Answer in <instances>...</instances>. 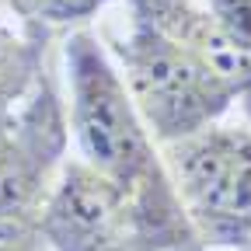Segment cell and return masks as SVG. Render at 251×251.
<instances>
[{
  "label": "cell",
  "instance_id": "5b68a950",
  "mask_svg": "<svg viewBox=\"0 0 251 251\" xmlns=\"http://www.w3.org/2000/svg\"><path fill=\"white\" fill-rule=\"evenodd\" d=\"M49 251H133L126 192L87 161H67L42 209Z\"/></svg>",
  "mask_w": 251,
  "mask_h": 251
},
{
  "label": "cell",
  "instance_id": "ba28073f",
  "mask_svg": "<svg viewBox=\"0 0 251 251\" xmlns=\"http://www.w3.org/2000/svg\"><path fill=\"white\" fill-rule=\"evenodd\" d=\"M216 25L227 31L230 39L251 49V0H206Z\"/></svg>",
  "mask_w": 251,
  "mask_h": 251
},
{
  "label": "cell",
  "instance_id": "6da1fadb",
  "mask_svg": "<svg viewBox=\"0 0 251 251\" xmlns=\"http://www.w3.org/2000/svg\"><path fill=\"white\" fill-rule=\"evenodd\" d=\"M67 77L70 133L80 161L126 192L133 251H202L164 168L161 143L150 136L115 59L91 31H77L67 42Z\"/></svg>",
  "mask_w": 251,
  "mask_h": 251
},
{
  "label": "cell",
  "instance_id": "8992f818",
  "mask_svg": "<svg viewBox=\"0 0 251 251\" xmlns=\"http://www.w3.org/2000/svg\"><path fill=\"white\" fill-rule=\"evenodd\" d=\"M42 67V46L35 39H21L0 18V119L11 115L14 105L31 91Z\"/></svg>",
  "mask_w": 251,
  "mask_h": 251
},
{
  "label": "cell",
  "instance_id": "52a82bcc",
  "mask_svg": "<svg viewBox=\"0 0 251 251\" xmlns=\"http://www.w3.org/2000/svg\"><path fill=\"white\" fill-rule=\"evenodd\" d=\"M11 4L25 14V18H35V21H80L87 14H94L105 0H11Z\"/></svg>",
  "mask_w": 251,
  "mask_h": 251
},
{
  "label": "cell",
  "instance_id": "9c48e42d",
  "mask_svg": "<svg viewBox=\"0 0 251 251\" xmlns=\"http://www.w3.org/2000/svg\"><path fill=\"white\" fill-rule=\"evenodd\" d=\"M248 248H251V244H248Z\"/></svg>",
  "mask_w": 251,
  "mask_h": 251
},
{
  "label": "cell",
  "instance_id": "277c9868",
  "mask_svg": "<svg viewBox=\"0 0 251 251\" xmlns=\"http://www.w3.org/2000/svg\"><path fill=\"white\" fill-rule=\"evenodd\" d=\"M164 168L202 248L251 244V129L209 122L161 143Z\"/></svg>",
  "mask_w": 251,
  "mask_h": 251
},
{
  "label": "cell",
  "instance_id": "7a4b0ae2",
  "mask_svg": "<svg viewBox=\"0 0 251 251\" xmlns=\"http://www.w3.org/2000/svg\"><path fill=\"white\" fill-rule=\"evenodd\" d=\"M115 67L157 143H171L216 122L241 94L209 63L140 18L115 42Z\"/></svg>",
  "mask_w": 251,
  "mask_h": 251
},
{
  "label": "cell",
  "instance_id": "3957f363",
  "mask_svg": "<svg viewBox=\"0 0 251 251\" xmlns=\"http://www.w3.org/2000/svg\"><path fill=\"white\" fill-rule=\"evenodd\" d=\"M70 119L49 77L0 119V251H46L42 209L67 164Z\"/></svg>",
  "mask_w": 251,
  "mask_h": 251
}]
</instances>
